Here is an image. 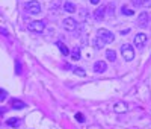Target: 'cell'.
Here are the masks:
<instances>
[{
	"label": "cell",
	"instance_id": "3",
	"mask_svg": "<svg viewBox=\"0 0 151 129\" xmlns=\"http://www.w3.org/2000/svg\"><path fill=\"white\" fill-rule=\"evenodd\" d=\"M121 53H122V56H124L125 61H132L134 58V50H133V47L130 44H122Z\"/></svg>",
	"mask_w": 151,
	"mask_h": 129
},
{
	"label": "cell",
	"instance_id": "6",
	"mask_svg": "<svg viewBox=\"0 0 151 129\" xmlns=\"http://www.w3.org/2000/svg\"><path fill=\"white\" fill-rule=\"evenodd\" d=\"M104 15H106V8H104V6L97 8L95 12H94V18H95L97 21H101V20L104 18Z\"/></svg>",
	"mask_w": 151,
	"mask_h": 129
},
{
	"label": "cell",
	"instance_id": "1",
	"mask_svg": "<svg viewBox=\"0 0 151 129\" xmlns=\"http://www.w3.org/2000/svg\"><path fill=\"white\" fill-rule=\"evenodd\" d=\"M97 36H98L104 44H109V43H112L113 40H115V35H113L110 31H107V29H98Z\"/></svg>",
	"mask_w": 151,
	"mask_h": 129
},
{
	"label": "cell",
	"instance_id": "24",
	"mask_svg": "<svg viewBox=\"0 0 151 129\" xmlns=\"http://www.w3.org/2000/svg\"><path fill=\"white\" fill-rule=\"evenodd\" d=\"M89 2H91V3H92V5H97V3H98V2H100V0H89Z\"/></svg>",
	"mask_w": 151,
	"mask_h": 129
},
{
	"label": "cell",
	"instance_id": "5",
	"mask_svg": "<svg viewBox=\"0 0 151 129\" xmlns=\"http://www.w3.org/2000/svg\"><path fill=\"white\" fill-rule=\"evenodd\" d=\"M62 26H64L67 31H74L76 28H77V21H76L73 17H67L64 21H62Z\"/></svg>",
	"mask_w": 151,
	"mask_h": 129
},
{
	"label": "cell",
	"instance_id": "10",
	"mask_svg": "<svg viewBox=\"0 0 151 129\" xmlns=\"http://www.w3.org/2000/svg\"><path fill=\"white\" fill-rule=\"evenodd\" d=\"M137 24H139V28H145V26L148 24V14H147V12H142V14H139Z\"/></svg>",
	"mask_w": 151,
	"mask_h": 129
},
{
	"label": "cell",
	"instance_id": "17",
	"mask_svg": "<svg viewBox=\"0 0 151 129\" xmlns=\"http://www.w3.org/2000/svg\"><path fill=\"white\" fill-rule=\"evenodd\" d=\"M94 46H95V49H101L103 46H106L101 40H100V38L98 36H95V40H94Z\"/></svg>",
	"mask_w": 151,
	"mask_h": 129
},
{
	"label": "cell",
	"instance_id": "4",
	"mask_svg": "<svg viewBox=\"0 0 151 129\" xmlns=\"http://www.w3.org/2000/svg\"><path fill=\"white\" fill-rule=\"evenodd\" d=\"M45 29V23L44 21H40V20H35V21H32L30 24H29V31H32V32H42Z\"/></svg>",
	"mask_w": 151,
	"mask_h": 129
},
{
	"label": "cell",
	"instance_id": "14",
	"mask_svg": "<svg viewBox=\"0 0 151 129\" xmlns=\"http://www.w3.org/2000/svg\"><path fill=\"white\" fill-rule=\"evenodd\" d=\"M6 126H11V128H18V126H20V120H18V117L8 119V120H6Z\"/></svg>",
	"mask_w": 151,
	"mask_h": 129
},
{
	"label": "cell",
	"instance_id": "12",
	"mask_svg": "<svg viewBox=\"0 0 151 129\" xmlns=\"http://www.w3.org/2000/svg\"><path fill=\"white\" fill-rule=\"evenodd\" d=\"M70 55H71V58H73L74 61H77V59H80V55H82V52H80V47H79V46H76V47H73V50L70 52Z\"/></svg>",
	"mask_w": 151,
	"mask_h": 129
},
{
	"label": "cell",
	"instance_id": "2",
	"mask_svg": "<svg viewBox=\"0 0 151 129\" xmlns=\"http://www.w3.org/2000/svg\"><path fill=\"white\" fill-rule=\"evenodd\" d=\"M24 8H26L27 12H30V14H33V15H36V14H40V12H41V3L36 2V0H32V2L26 3Z\"/></svg>",
	"mask_w": 151,
	"mask_h": 129
},
{
	"label": "cell",
	"instance_id": "23",
	"mask_svg": "<svg viewBox=\"0 0 151 129\" xmlns=\"http://www.w3.org/2000/svg\"><path fill=\"white\" fill-rule=\"evenodd\" d=\"M0 34H2V35H8V31H6V29H2V28H0Z\"/></svg>",
	"mask_w": 151,
	"mask_h": 129
},
{
	"label": "cell",
	"instance_id": "16",
	"mask_svg": "<svg viewBox=\"0 0 151 129\" xmlns=\"http://www.w3.org/2000/svg\"><path fill=\"white\" fill-rule=\"evenodd\" d=\"M64 9H65L67 12H76V6H74V3H71V2H65V3H64Z\"/></svg>",
	"mask_w": 151,
	"mask_h": 129
},
{
	"label": "cell",
	"instance_id": "15",
	"mask_svg": "<svg viewBox=\"0 0 151 129\" xmlns=\"http://www.w3.org/2000/svg\"><path fill=\"white\" fill-rule=\"evenodd\" d=\"M106 58H107V61H115L116 59V52L115 50H112V49H109V50H106Z\"/></svg>",
	"mask_w": 151,
	"mask_h": 129
},
{
	"label": "cell",
	"instance_id": "20",
	"mask_svg": "<svg viewBox=\"0 0 151 129\" xmlns=\"http://www.w3.org/2000/svg\"><path fill=\"white\" fill-rule=\"evenodd\" d=\"M6 97H8V93L5 91V90H2V88H0V102H3Z\"/></svg>",
	"mask_w": 151,
	"mask_h": 129
},
{
	"label": "cell",
	"instance_id": "19",
	"mask_svg": "<svg viewBox=\"0 0 151 129\" xmlns=\"http://www.w3.org/2000/svg\"><path fill=\"white\" fill-rule=\"evenodd\" d=\"M73 71H74V74H77V76H85V74H86L85 70H82V69H79V67H73Z\"/></svg>",
	"mask_w": 151,
	"mask_h": 129
},
{
	"label": "cell",
	"instance_id": "22",
	"mask_svg": "<svg viewBox=\"0 0 151 129\" xmlns=\"http://www.w3.org/2000/svg\"><path fill=\"white\" fill-rule=\"evenodd\" d=\"M141 5L145 8H151V0H141Z\"/></svg>",
	"mask_w": 151,
	"mask_h": 129
},
{
	"label": "cell",
	"instance_id": "9",
	"mask_svg": "<svg viewBox=\"0 0 151 129\" xmlns=\"http://www.w3.org/2000/svg\"><path fill=\"white\" fill-rule=\"evenodd\" d=\"M113 109H115V112L122 114V112H125L129 109V106H127V103H124V102H116L115 105H113Z\"/></svg>",
	"mask_w": 151,
	"mask_h": 129
},
{
	"label": "cell",
	"instance_id": "13",
	"mask_svg": "<svg viewBox=\"0 0 151 129\" xmlns=\"http://www.w3.org/2000/svg\"><path fill=\"white\" fill-rule=\"evenodd\" d=\"M56 46L60 49V52H62V55H64V56H68V55H70V49H68L64 43H62V41H58Z\"/></svg>",
	"mask_w": 151,
	"mask_h": 129
},
{
	"label": "cell",
	"instance_id": "25",
	"mask_svg": "<svg viewBox=\"0 0 151 129\" xmlns=\"http://www.w3.org/2000/svg\"><path fill=\"white\" fill-rule=\"evenodd\" d=\"M3 112H5V109H3V108H0V114H3Z\"/></svg>",
	"mask_w": 151,
	"mask_h": 129
},
{
	"label": "cell",
	"instance_id": "18",
	"mask_svg": "<svg viewBox=\"0 0 151 129\" xmlns=\"http://www.w3.org/2000/svg\"><path fill=\"white\" fill-rule=\"evenodd\" d=\"M121 12H122L124 15H133V9H129L127 6H122L121 8Z\"/></svg>",
	"mask_w": 151,
	"mask_h": 129
},
{
	"label": "cell",
	"instance_id": "11",
	"mask_svg": "<svg viewBox=\"0 0 151 129\" xmlns=\"http://www.w3.org/2000/svg\"><path fill=\"white\" fill-rule=\"evenodd\" d=\"M11 105L14 109H23V108H26V103L21 102V100H17V99H12L11 100Z\"/></svg>",
	"mask_w": 151,
	"mask_h": 129
},
{
	"label": "cell",
	"instance_id": "8",
	"mask_svg": "<svg viewBox=\"0 0 151 129\" xmlns=\"http://www.w3.org/2000/svg\"><path fill=\"white\" fill-rule=\"evenodd\" d=\"M145 41H147V35H145V34H137V35L134 36V44H136V47H142V46L145 44Z\"/></svg>",
	"mask_w": 151,
	"mask_h": 129
},
{
	"label": "cell",
	"instance_id": "7",
	"mask_svg": "<svg viewBox=\"0 0 151 129\" xmlns=\"http://www.w3.org/2000/svg\"><path fill=\"white\" fill-rule=\"evenodd\" d=\"M106 69H107V64L104 61H97L94 64V71L95 73H103V71H106Z\"/></svg>",
	"mask_w": 151,
	"mask_h": 129
},
{
	"label": "cell",
	"instance_id": "21",
	"mask_svg": "<svg viewBox=\"0 0 151 129\" xmlns=\"http://www.w3.org/2000/svg\"><path fill=\"white\" fill-rule=\"evenodd\" d=\"M74 117H76V120L80 122V123H82V122H85V117H83V114H82V112H77V114L74 115Z\"/></svg>",
	"mask_w": 151,
	"mask_h": 129
}]
</instances>
